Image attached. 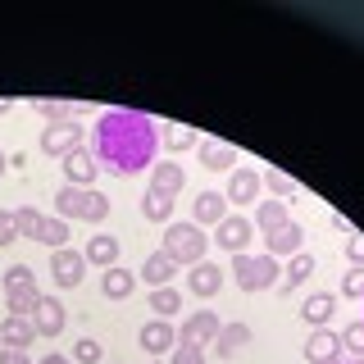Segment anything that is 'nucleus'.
<instances>
[{
	"mask_svg": "<svg viewBox=\"0 0 364 364\" xmlns=\"http://www.w3.org/2000/svg\"><path fill=\"white\" fill-rule=\"evenodd\" d=\"M91 159L114 178H141L159 164V123L146 109H105L91 128Z\"/></svg>",
	"mask_w": 364,
	"mask_h": 364,
	"instance_id": "1",
	"label": "nucleus"
},
{
	"mask_svg": "<svg viewBox=\"0 0 364 364\" xmlns=\"http://www.w3.org/2000/svg\"><path fill=\"white\" fill-rule=\"evenodd\" d=\"M14 228H18V237H28V242H37V246H50V250H64L68 232H73V223H64L60 214L50 219V214H41L37 205H18Z\"/></svg>",
	"mask_w": 364,
	"mask_h": 364,
	"instance_id": "2",
	"label": "nucleus"
},
{
	"mask_svg": "<svg viewBox=\"0 0 364 364\" xmlns=\"http://www.w3.org/2000/svg\"><path fill=\"white\" fill-rule=\"evenodd\" d=\"M159 250H164V255L168 259H173V264L182 269V264H200V259H205V250H210V237H205V228H196V223H164V246H159Z\"/></svg>",
	"mask_w": 364,
	"mask_h": 364,
	"instance_id": "3",
	"label": "nucleus"
},
{
	"mask_svg": "<svg viewBox=\"0 0 364 364\" xmlns=\"http://www.w3.org/2000/svg\"><path fill=\"white\" fill-rule=\"evenodd\" d=\"M232 278L242 291H269L273 282H282V269L273 255H250V250H242V255H232Z\"/></svg>",
	"mask_w": 364,
	"mask_h": 364,
	"instance_id": "4",
	"label": "nucleus"
},
{
	"mask_svg": "<svg viewBox=\"0 0 364 364\" xmlns=\"http://www.w3.org/2000/svg\"><path fill=\"white\" fill-rule=\"evenodd\" d=\"M250 242H255L250 214H228V219L214 228V246H219L223 255H242V250H250Z\"/></svg>",
	"mask_w": 364,
	"mask_h": 364,
	"instance_id": "5",
	"label": "nucleus"
},
{
	"mask_svg": "<svg viewBox=\"0 0 364 364\" xmlns=\"http://www.w3.org/2000/svg\"><path fill=\"white\" fill-rule=\"evenodd\" d=\"M82 141H87V132H82V123H50V128L41 132V155H50V159H64V155H73V151H82Z\"/></svg>",
	"mask_w": 364,
	"mask_h": 364,
	"instance_id": "6",
	"label": "nucleus"
},
{
	"mask_svg": "<svg viewBox=\"0 0 364 364\" xmlns=\"http://www.w3.org/2000/svg\"><path fill=\"white\" fill-rule=\"evenodd\" d=\"M50 278H55V287H60V291H73L77 282L87 278V255H82V250H73V246L55 250V255H50Z\"/></svg>",
	"mask_w": 364,
	"mask_h": 364,
	"instance_id": "7",
	"label": "nucleus"
},
{
	"mask_svg": "<svg viewBox=\"0 0 364 364\" xmlns=\"http://www.w3.org/2000/svg\"><path fill=\"white\" fill-rule=\"evenodd\" d=\"M219 314L214 310H196V314H187L182 318V328H178V341H187V346H214V337H219Z\"/></svg>",
	"mask_w": 364,
	"mask_h": 364,
	"instance_id": "8",
	"label": "nucleus"
},
{
	"mask_svg": "<svg viewBox=\"0 0 364 364\" xmlns=\"http://www.w3.org/2000/svg\"><path fill=\"white\" fill-rule=\"evenodd\" d=\"M136 341H141V350L151 360H168V350L178 346V328L168 323V318H151V323L136 333Z\"/></svg>",
	"mask_w": 364,
	"mask_h": 364,
	"instance_id": "9",
	"label": "nucleus"
},
{
	"mask_svg": "<svg viewBox=\"0 0 364 364\" xmlns=\"http://www.w3.org/2000/svg\"><path fill=\"white\" fill-rule=\"evenodd\" d=\"M305 360L310 364H337L341 360V333H333V328H314V333L305 337Z\"/></svg>",
	"mask_w": 364,
	"mask_h": 364,
	"instance_id": "10",
	"label": "nucleus"
},
{
	"mask_svg": "<svg viewBox=\"0 0 364 364\" xmlns=\"http://www.w3.org/2000/svg\"><path fill=\"white\" fill-rule=\"evenodd\" d=\"M32 328H37V337H60L64 333V305L60 296H37V310H32Z\"/></svg>",
	"mask_w": 364,
	"mask_h": 364,
	"instance_id": "11",
	"label": "nucleus"
},
{
	"mask_svg": "<svg viewBox=\"0 0 364 364\" xmlns=\"http://www.w3.org/2000/svg\"><path fill=\"white\" fill-rule=\"evenodd\" d=\"M301 250H305V228L301 223H282L278 228V232H269L264 237V255H273V259H278V255H301Z\"/></svg>",
	"mask_w": 364,
	"mask_h": 364,
	"instance_id": "12",
	"label": "nucleus"
},
{
	"mask_svg": "<svg viewBox=\"0 0 364 364\" xmlns=\"http://www.w3.org/2000/svg\"><path fill=\"white\" fill-rule=\"evenodd\" d=\"M223 219H228L223 191H200V196L191 200V223H196V228H219Z\"/></svg>",
	"mask_w": 364,
	"mask_h": 364,
	"instance_id": "13",
	"label": "nucleus"
},
{
	"mask_svg": "<svg viewBox=\"0 0 364 364\" xmlns=\"http://www.w3.org/2000/svg\"><path fill=\"white\" fill-rule=\"evenodd\" d=\"M60 164H64V178H68V187H77V191H91V182H96V159H91V151H87V146H82V151H73V155H64Z\"/></svg>",
	"mask_w": 364,
	"mask_h": 364,
	"instance_id": "14",
	"label": "nucleus"
},
{
	"mask_svg": "<svg viewBox=\"0 0 364 364\" xmlns=\"http://www.w3.org/2000/svg\"><path fill=\"white\" fill-rule=\"evenodd\" d=\"M219 287H223V269L219 264H210V259H200V264H191L187 269V291L191 296H219Z\"/></svg>",
	"mask_w": 364,
	"mask_h": 364,
	"instance_id": "15",
	"label": "nucleus"
},
{
	"mask_svg": "<svg viewBox=\"0 0 364 364\" xmlns=\"http://www.w3.org/2000/svg\"><path fill=\"white\" fill-rule=\"evenodd\" d=\"M196 155H200V164L210 168V173H223V168H237V146L219 141V136H205V141L196 146Z\"/></svg>",
	"mask_w": 364,
	"mask_h": 364,
	"instance_id": "16",
	"label": "nucleus"
},
{
	"mask_svg": "<svg viewBox=\"0 0 364 364\" xmlns=\"http://www.w3.org/2000/svg\"><path fill=\"white\" fill-rule=\"evenodd\" d=\"M182 182H187V168H182L178 159H159V164L151 168V191H159V196H173L178 200Z\"/></svg>",
	"mask_w": 364,
	"mask_h": 364,
	"instance_id": "17",
	"label": "nucleus"
},
{
	"mask_svg": "<svg viewBox=\"0 0 364 364\" xmlns=\"http://www.w3.org/2000/svg\"><path fill=\"white\" fill-rule=\"evenodd\" d=\"M32 341H37V328H32V318L9 314L5 323H0V350H28Z\"/></svg>",
	"mask_w": 364,
	"mask_h": 364,
	"instance_id": "18",
	"label": "nucleus"
},
{
	"mask_svg": "<svg viewBox=\"0 0 364 364\" xmlns=\"http://www.w3.org/2000/svg\"><path fill=\"white\" fill-rule=\"evenodd\" d=\"M255 196H259V173L255 168H232V182H228L223 200L228 205H255Z\"/></svg>",
	"mask_w": 364,
	"mask_h": 364,
	"instance_id": "19",
	"label": "nucleus"
},
{
	"mask_svg": "<svg viewBox=\"0 0 364 364\" xmlns=\"http://www.w3.org/2000/svg\"><path fill=\"white\" fill-rule=\"evenodd\" d=\"M337 314V296L333 291H310L305 296V305H301V318L310 328H328V318Z\"/></svg>",
	"mask_w": 364,
	"mask_h": 364,
	"instance_id": "20",
	"label": "nucleus"
},
{
	"mask_svg": "<svg viewBox=\"0 0 364 364\" xmlns=\"http://www.w3.org/2000/svg\"><path fill=\"white\" fill-rule=\"evenodd\" d=\"M173 273H178V264L164 255V250H155V255L141 259V273H136V278H141L146 287H168V282H173Z\"/></svg>",
	"mask_w": 364,
	"mask_h": 364,
	"instance_id": "21",
	"label": "nucleus"
},
{
	"mask_svg": "<svg viewBox=\"0 0 364 364\" xmlns=\"http://www.w3.org/2000/svg\"><path fill=\"white\" fill-rule=\"evenodd\" d=\"M246 346H250V328L246 323H223L219 337H214V355L219 360H232L237 350H246Z\"/></svg>",
	"mask_w": 364,
	"mask_h": 364,
	"instance_id": "22",
	"label": "nucleus"
},
{
	"mask_svg": "<svg viewBox=\"0 0 364 364\" xmlns=\"http://www.w3.org/2000/svg\"><path fill=\"white\" fill-rule=\"evenodd\" d=\"M191 146H200L196 128H182V123H159V151L182 155V151H191Z\"/></svg>",
	"mask_w": 364,
	"mask_h": 364,
	"instance_id": "23",
	"label": "nucleus"
},
{
	"mask_svg": "<svg viewBox=\"0 0 364 364\" xmlns=\"http://www.w3.org/2000/svg\"><path fill=\"white\" fill-rule=\"evenodd\" d=\"M82 255H87V264L114 269V264H119V237H109V232H96V237H91V242L82 246Z\"/></svg>",
	"mask_w": 364,
	"mask_h": 364,
	"instance_id": "24",
	"label": "nucleus"
},
{
	"mask_svg": "<svg viewBox=\"0 0 364 364\" xmlns=\"http://www.w3.org/2000/svg\"><path fill=\"white\" fill-rule=\"evenodd\" d=\"M250 223H255L259 232L269 237V232H278L282 223H291V214H287V205H282V200H259L255 214H250Z\"/></svg>",
	"mask_w": 364,
	"mask_h": 364,
	"instance_id": "25",
	"label": "nucleus"
},
{
	"mask_svg": "<svg viewBox=\"0 0 364 364\" xmlns=\"http://www.w3.org/2000/svg\"><path fill=\"white\" fill-rule=\"evenodd\" d=\"M132 287H136V273H132V269H123V264L105 269V278H100V291H105L109 301H128Z\"/></svg>",
	"mask_w": 364,
	"mask_h": 364,
	"instance_id": "26",
	"label": "nucleus"
},
{
	"mask_svg": "<svg viewBox=\"0 0 364 364\" xmlns=\"http://www.w3.org/2000/svg\"><path fill=\"white\" fill-rule=\"evenodd\" d=\"M314 278V255H291L287 259V269H282V291H296V287H305V282Z\"/></svg>",
	"mask_w": 364,
	"mask_h": 364,
	"instance_id": "27",
	"label": "nucleus"
},
{
	"mask_svg": "<svg viewBox=\"0 0 364 364\" xmlns=\"http://www.w3.org/2000/svg\"><path fill=\"white\" fill-rule=\"evenodd\" d=\"M82 196L87 191H77V187H60L55 191V214L64 223H82Z\"/></svg>",
	"mask_w": 364,
	"mask_h": 364,
	"instance_id": "28",
	"label": "nucleus"
},
{
	"mask_svg": "<svg viewBox=\"0 0 364 364\" xmlns=\"http://www.w3.org/2000/svg\"><path fill=\"white\" fill-rule=\"evenodd\" d=\"M141 214H146V223H168V219H173V196H159V191L146 187V196H141Z\"/></svg>",
	"mask_w": 364,
	"mask_h": 364,
	"instance_id": "29",
	"label": "nucleus"
},
{
	"mask_svg": "<svg viewBox=\"0 0 364 364\" xmlns=\"http://www.w3.org/2000/svg\"><path fill=\"white\" fill-rule=\"evenodd\" d=\"M259 187H269V191H273V200L301 196V187H296V178H287L282 168H264V173H259Z\"/></svg>",
	"mask_w": 364,
	"mask_h": 364,
	"instance_id": "30",
	"label": "nucleus"
},
{
	"mask_svg": "<svg viewBox=\"0 0 364 364\" xmlns=\"http://www.w3.org/2000/svg\"><path fill=\"white\" fill-rule=\"evenodd\" d=\"M32 109L46 119V128H50V123H73V114H77L73 100H32Z\"/></svg>",
	"mask_w": 364,
	"mask_h": 364,
	"instance_id": "31",
	"label": "nucleus"
},
{
	"mask_svg": "<svg viewBox=\"0 0 364 364\" xmlns=\"http://www.w3.org/2000/svg\"><path fill=\"white\" fill-rule=\"evenodd\" d=\"M151 310H155V318H173L178 310H182V291H173V287H155L151 296Z\"/></svg>",
	"mask_w": 364,
	"mask_h": 364,
	"instance_id": "32",
	"label": "nucleus"
},
{
	"mask_svg": "<svg viewBox=\"0 0 364 364\" xmlns=\"http://www.w3.org/2000/svg\"><path fill=\"white\" fill-rule=\"evenodd\" d=\"M37 287H14V291H5V301H9V314H18V318H32V310H37Z\"/></svg>",
	"mask_w": 364,
	"mask_h": 364,
	"instance_id": "33",
	"label": "nucleus"
},
{
	"mask_svg": "<svg viewBox=\"0 0 364 364\" xmlns=\"http://www.w3.org/2000/svg\"><path fill=\"white\" fill-rule=\"evenodd\" d=\"M100 219H109V196L91 187L82 196V223H100Z\"/></svg>",
	"mask_w": 364,
	"mask_h": 364,
	"instance_id": "34",
	"label": "nucleus"
},
{
	"mask_svg": "<svg viewBox=\"0 0 364 364\" xmlns=\"http://www.w3.org/2000/svg\"><path fill=\"white\" fill-rule=\"evenodd\" d=\"M341 350H346L350 360H364V318H355V323L341 333Z\"/></svg>",
	"mask_w": 364,
	"mask_h": 364,
	"instance_id": "35",
	"label": "nucleus"
},
{
	"mask_svg": "<svg viewBox=\"0 0 364 364\" xmlns=\"http://www.w3.org/2000/svg\"><path fill=\"white\" fill-rule=\"evenodd\" d=\"M100 355H105V350H100L96 337H77L73 341V364H100Z\"/></svg>",
	"mask_w": 364,
	"mask_h": 364,
	"instance_id": "36",
	"label": "nucleus"
},
{
	"mask_svg": "<svg viewBox=\"0 0 364 364\" xmlns=\"http://www.w3.org/2000/svg\"><path fill=\"white\" fill-rule=\"evenodd\" d=\"M14 287H37V273L28 264H9L5 269V291H14Z\"/></svg>",
	"mask_w": 364,
	"mask_h": 364,
	"instance_id": "37",
	"label": "nucleus"
},
{
	"mask_svg": "<svg viewBox=\"0 0 364 364\" xmlns=\"http://www.w3.org/2000/svg\"><path fill=\"white\" fill-rule=\"evenodd\" d=\"M168 364H210V360H205L200 346H187V341H178V346L168 350Z\"/></svg>",
	"mask_w": 364,
	"mask_h": 364,
	"instance_id": "38",
	"label": "nucleus"
},
{
	"mask_svg": "<svg viewBox=\"0 0 364 364\" xmlns=\"http://www.w3.org/2000/svg\"><path fill=\"white\" fill-rule=\"evenodd\" d=\"M341 296L364 301V269H346V278H341Z\"/></svg>",
	"mask_w": 364,
	"mask_h": 364,
	"instance_id": "39",
	"label": "nucleus"
},
{
	"mask_svg": "<svg viewBox=\"0 0 364 364\" xmlns=\"http://www.w3.org/2000/svg\"><path fill=\"white\" fill-rule=\"evenodd\" d=\"M18 242V228H14V210H0V246Z\"/></svg>",
	"mask_w": 364,
	"mask_h": 364,
	"instance_id": "40",
	"label": "nucleus"
},
{
	"mask_svg": "<svg viewBox=\"0 0 364 364\" xmlns=\"http://www.w3.org/2000/svg\"><path fill=\"white\" fill-rule=\"evenodd\" d=\"M346 259H350V269H364V237L350 232V242H346Z\"/></svg>",
	"mask_w": 364,
	"mask_h": 364,
	"instance_id": "41",
	"label": "nucleus"
},
{
	"mask_svg": "<svg viewBox=\"0 0 364 364\" xmlns=\"http://www.w3.org/2000/svg\"><path fill=\"white\" fill-rule=\"evenodd\" d=\"M0 364H32L28 350H0Z\"/></svg>",
	"mask_w": 364,
	"mask_h": 364,
	"instance_id": "42",
	"label": "nucleus"
},
{
	"mask_svg": "<svg viewBox=\"0 0 364 364\" xmlns=\"http://www.w3.org/2000/svg\"><path fill=\"white\" fill-rule=\"evenodd\" d=\"M37 364H73L68 355H46V360H37Z\"/></svg>",
	"mask_w": 364,
	"mask_h": 364,
	"instance_id": "43",
	"label": "nucleus"
},
{
	"mask_svg": "<svg viewBox=\"0 0 364 364\" xmlns=\"http://www.w3.org/2000/svg\"><path fill=\"white\" fill-rule=\"evenodd\" d=\"M9 109H14V105H9V100H0V114H9Z\"/></svg>",
	"mask_w": 364,
	"mask_h": 364,
	"instance_id": "44",
	"label": "nucleus"
},
{
	"mask_svg": "<svg viewBox=\"0 0 364 364\" xmlns=\"http://www.w3.org/2000/svg\"><path fill=\"white\" fill-rule=\"evenodd\" d=\"M5 168H9V159H5V155H0V173H5Z\"/></svg>",
	"mask_w": 364,
	"mask_h": 364,
	"instance_id": "45",
	"label": "nucleus"
},
{
	"mask_svg": "<svg viewBox=\"0 0 364 364\" xmlns=\"http://www.w3.org/2000/svg\"><path fill=\"white\" fill-rule=\"evenodd\" d=\"M337 364H364V360H337Z\"/></svg>",
	"mask_w": 364,
	"mask_h": 364,
	"instance_id": "46",
	"label": "nucleus"
},
{
	"mask_svg": "<svg viewBox=\"0 0 364 364\" xmlns=\"http://www.w3.org/2000/svg\"><path fill=\"white\" fill-rule=\"evenodd\" d=\"M155 364H168V360H155Z\"/></svg>",
	"mask_w": 364,
	"mask_h": 364,
	"instance_id": "47",
	"label": "nucleus"
}]
</instances>
